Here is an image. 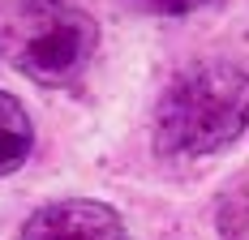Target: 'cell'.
Segmentation results:
<instances>
[{
  "instance_id": "obj_1",
  "label": "cell",
  "mask_w": 249,
  "mask_h": 240,
  "mask_svg": "<svg viewBox=\"0 0 249 240\" xmlns=\"http://www.w3.org/2000/svg\"><path fill=\"white\" fill-rule=\"evenodd\" d=\"M245 69L232 60H198L168 82L155 107V150L168 159H202L245 133Z\"/></svg>"
},
{
  "instance_id": "obj_2",
  "label": "cell",
  "mask_w": 249,
  "mask_h": 240,
  "mask_svg": "<svg viewBox=\"0 0 249 240\" xmlns=\"http://www.w3.org/2000/svg\"><path fill=\"white\" fill-rule=\"evenodd\" d=\"M99 48V26L73 0H4L0 65L39 86H65L86 73Z\"/></svg>"
},
{
  "instance_id": "obj_3",
  "label": "cell",
  "mask_w": 249,
  "mask_h": 240,
  "mask_svg": "<svg viewBox=\"0 0 249 240\" xmlns=\"http://www.w3.org/2000/svg\"><path fill=\"white\" fill-rule=\"evenodd\" d=\"M18 240H129V232H124V219L107 202L65 197V202L35 210L22 223Z\"/></svg>"
},
{
  "instance_id": "obj_4",
  "label": "cell",
  "mask_w": 249,
  "mask_h": 240,
  "mask_svg": "<svg viewBox=\"0 0 249 240\" xmlns=\"http://www.w3.org/2000/svg\"><path fill=\"white\" fill-rule=\"evenodd\" d=\"M30 146H35V124L26 116V107L0 90V176L22 168L30 159Z\"/></svg>"
},
{
  "instance_id": "obj_5",
  "label": "cell",
  "mask_w": 249,
  "mask_h": 240,
  "mask_svg": "<svg viewBox=\"0 0 249 240\" xmlns=\"http://www.w3.org/2000/svg\"><path fill=\"white\" fill-rule=\"evenodd\" d=\"M215 223H219V236L224 240H245L249 236V193H245V176H236L228 193L215 206Z\"/></svg>"
},
{
  "instance_id": "obj_6",
  "label": "cell",
  "mask_w": 249,
  "mask_h": 240,
  "mask_svg": "<svg viewBox=\"0 0 249 240\" xmlns=\"http://www.w3.org/2000/svg\"><path fill=\"white\" fill-rule=\"evenodd\" d=\"M133 9H142V13H155V17H185V13H194L202 0H129Z\"/></svg>"
}]
</instances>
